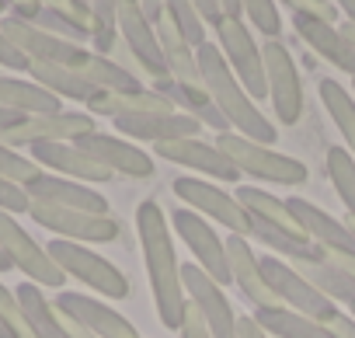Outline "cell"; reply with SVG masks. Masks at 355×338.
<instances>
[{"mask_svg": "<svg viewBox=\"0 0 355 338\" xmlns=\"http://www.w3.org/2000/svg\"><path fill=\"white\" fill-rule=\"evenodd\" d=\"M136 234L143 244V262H146L157 317L167 331H182L189 300H185V286H182V265L174 258L171 230H167V220H164L157 203L146 199L136 206Z\"/></svg>", "mask_w": 355, "mask_h": 338, "instance_id": "obj_1", "label": "cell"}, {"mask_svg": "<svg viewBox=\"0 0 355 338\" xmlns=\"http://www.w3.org/2000/svg\"><path fill=\"white\" fill-rule=\"evenodd\" d=\"M196 60H199V74H202V87L209 91V98L216 101V108L223 112V119L230 122V129H237L241 136L254 140V143H265L272 146L279 140L275 126L261 115V108L254 105V98L241 87V81L234 77V70L227 67L223 53L216 42H202L196 49Z\"/></svg>", "mask_w": 355, "mask_h": 338, "instance_id": "obj_2", "label": "cell"}, {"mask_svg": "<svg viewBox=\"0 0 355 338\" xmlns=\"http://www.w3.org/2000/svg\"><path fill=\"white\" fill-rule=\"evenodd\" d=\"M216 146L237 164V171L244 175H254L261 182H272V185H303L306 182V167L296 160V157H286V153H275L272 146L265 143H254L241 133H220L216 136Z\"/></svg>", "mask_w": 355, "mask_h": 338, "instance_id": "obj_3", "label": "cell"}, {"mask_svg": "<svg viewBox=\"0 0 355 338\" xmlns=\"http://www.w3.org/2000/svg\"><path fill=\"white\" fill-rule=\"evenodd\" d=\"M216 39H220V53L227 60V67L234 70V77L241 81V87L254 98V101H265L268 98V84H265V60H261V49L254 42V35L248 32L244 18H220L216 25Z\"/></svg>", "mask_w": 355, "mask_h": 338, "instance_id": "obj_4", "label": "cell"}, {"mask_svg": "<svg viewBox=\"0 0 355 338\" xmlns=\"http://www.w3.org/2000/svg\"><path fill=\"white\" fill-rule=\"evenodd\" d=\"M46 248H49L53 262H56L67 276L80 279L84 286L98 289L101 296H108V300H125V296H129V279H125L108 258H101L98 251H91V248H84V244H77V241H63V237L49 241Z\"/></svg>", "mask_w": 355, "mask_h": 338, "instance_id": "obj_5", "label": "cell"}, {"mask_svg": "<svg viewBox=\"0 0 355 338\" xmlns=\"http://www.w3.org/2000/svg\"><path fill=\"white\" fill-rule=\"evenodd\" d=\"M261 276H265L272 296H275L279 303H286L289 310L306 314V317H313V321H320V324H331V321H334L338 303L327 300L310 279H303V276H300L293 265H286L282 258L265 255V258H261Z\"/></svg>", "mask_w": 355, "mask_h": 338, "instance_id": "obj_6", "label": "cell"}, {"mask_svg": "<svg viewBox=\"0 0 355 338\" xmlns=\"http://www.w3.org/2000/svg\"><path fill=\"white\" fill-rule=\"evenodd\" d=\"M261 60H265V84H268L275 119L282 126H296L303 115V81H300V70L289 49L279 39H268L261 49Z\"/></svg>", "mask_w": 355, "mask_h": 338, "instance_id": "obj_7", "label": "cell"}, {"mask_svg": "<svg viewBox=\"0 0 355 338\" xmlns=\"http://www.w3.org/2000/svg\"><path fill=\"white\" fill-rule=\"evenodd\" d=\"M0 248L8 251L11 265L21 269L25 276H32L35 286H63L67 272L53 262L49 248H42L11 213H0Z\"/></svg>", "mask_w": 355, "mask_h": 338, "instance_id": "obj_8", "label": "cell"}, {"mask_svg": "<svg viewBox=\"0 0 355 338\" xmlns=\"http://www.w3.org/2000/svg\"><path fill=\"white\" fill-rule=\"evenodd\" d=\"M28 217L39 227L60 234L63 241H77V244H108L119 237V223L112 220V213H80L49 203H32Z\"/></svg>", "mask_w": 355, "mask_h": 338, "instance_id": "obj_9", "label": "cell"}, {"mask_svg": "<svg viewBox=\"0 0 355 338\" xmlns=\"http://www.w3.org/2000/svg\"><path fill=\"white\" fill-rule=\"evenodd\" d=\"M174 196L185 199L189 210H196L199 217L216 220V223H223L230 234H244V237H248V230H251V213L237 203V196L216 189L213 182H202V178H178V182H174Z\"/></svg>", "mask_w": 355, "mask_h": 338, "instance_id": "obj_10", "label": "cell"}, {"mask_svg": "<svg viewBox=\"0 0 355 338\" xmlns=\"http://www.w3.org/2000/svg\"><path fill=\"white\" fill-rule=\"evenodd\" d=\"M94 133V115L91 112H53V115H28L15 129L0 133L8 146H32V143H73L77 136Z\"/></svg>", "mask_w": 355, "mask_h": 338, "instance_id": "obj_11", "label": "cell"}, {"mask_svg": "<svg viewBox=\"0 0 355 338\" xmlns=\"http://www.w3.org/2000/svg\"><path fill=\"white\" fill-rule=\"evenodd\" d=\"M119 35H122L125 49L132 53V60L139 63V70H143L153 84H160V81L171 77V74H167L164 49H160V42H157V32H153V25L146 22L139 0H119Z\"/></svg>", "mask_w": 355, "mask_h": 338, "instance_id": "obj_12", "label": "cell"}, {"mask_svg": "<svg viewBox=\"0 0 355 338\" xmlns=\"http://www.w3.org/2000/svg\"><path fill=\"white\" fill-rule=\"evenodd\" d=\"M182 286L185 300L196 303L202 321L209 324L213 338H237V317L230 300L223 296V286L202 269V265H182Z\"/></svg>", "mask_w": 355, "mask_h": 338, "instance_id": "obj_13", "label": "cell"}, {"mask_svg": "<svg viewBox=\"0 0 355 338\" xmlns=\"http://www.w3.org/2000/svg\"><path fill=\"white\" fill-rule=\"evenodd\" d=\"M0 32H4L32 63H60V67H80L87 60V49L77 46V42H67L60 35H49L15 15H8L4 22H0Z\"/></svg>", "mask_w": 355, "mask_h": 338, "instance_id": "obj_14", "label": "cell"}, {"mask_svg": "<svg viewBox=\"0 0 355 338\" xmlns=\"http://www.w3.org/2000/svg\"><path fill=\"white\" fill-rule=\"evenodd\" d=\"M157 157L167 160V164H182L189 171H199L206 178H216V182H237L241 171L237 164L216 146V143H206L199 136H185V140H171V143H153Z\"/></svg>", "mask_w": 355, "mask_h": 338, "instance_id": "obj_15", "label": "cell"}, {"mask_svg": "<svg viewBox=\"0 0 355 338\" xmlns=\"http://www.w3.org/2000/svg\"><path fill=\"white\" fill-rule=\"evenodd\" d=\"M171 223H174L178 237L192 248L196 262H199L220 286L234 282V279H230V262H227V244L216 237V230L209 227L206 217H199L196 210H178V213L171 217Z\"/></svg>", "mask_w": 355, "mask_h": 338, "instance_id": "obj_16", "label": "cell"}, {"mask_svg": "<svg viewBox=\"0 0 355 338\" xmlns=\"http://www.w3.org/2000/svg\"><path fill=\"white\" fill-rule=\"evenodd\" d=\"M87 157H94L98 164H105L108 171L115 175H129V178H150L153 175V157L146 150H139L132 140L125 136H108V133H87L73 140Z\"/></svg>", "mask_w": 355, "mask_h": 338, "instance_id": "obj_17", "label": "cell"}, {"mask_svg": "<svg viewBox=\"0 0 355 338\" xmlns=\"http://www.w3.org/2000/svg\"><path fill=\"white\" fill-rule=\"evenodd\" d=\"M286 206H289L293 220L300 223V230L317 248H324L327 255H355V234L348 230L345 220H334L331 213H324L320 206H313V203H306L300 196L286 199Z\"/></svg>", "mask_w": 355, "mask_h": 338, "instance_id": "obj_18", "label": "cell"}, {"mask_svg": "<svg viewBox=\"0 0 355 338\" xmlns=\"http://www.w3.org/2000/svg\"><path fill=\"white\" fill-rule=\"evenodd\" d=\"M32 160L39 167H49L60 178H73L84 185H101L112 178V171L105 164H98L94 157H87L77 143H32Z\"/></svg>", "mask_w": 355, "mask_h": 338, "instance_id": "obj_19", "label": "cell"}, {"mask_svg": "<svg viewBox=\"0 0 355 338\" xmlns=\"http://www.w3.org/2000/svg\"><path fill=\"white\" fill-rule=\"evenodd\" d=\"M112 122L119 136H132L143 143H171V140L199 136L202 129V122H196L185 112H136V115H119Z\"/></svg>", "mask_w": 355, "mask_h": 338, "instance_id": "obj_20", "label": "cell"}, {"mask_svg": "<svg viewBox=\"0 0 355 338\" xmlns=\"http://www.w3.org/2000/svg\"><path fill=\"white\" fill-rule=\"evenodd\" d=\"M293 28L317 56H324L331 67L345 70L355 81V46L341 35V28L334 22L317 18V15H293Z\"/></svg>", "mask_w": 355, "mask_h": 338, "instance_id": "obj_21", "label": "cell"}, {"mask_svg": "<svg viewBox=\"0 0 355 338\" xmlns=\"http://www.w3.org/2000/svg\"><path fill=\"white\" fill-rule=\"evenodd\" d=\"M56 310L80 321L98 338H139L136 324L129 317H122L119 310H112L108 303H101V300H91V296H80V293H60Z\"/></svg>", "mask_w": 355, "mask_h": 338, "instance_id": "obj_22", "label": "cell"}, {"mask_svg": "<svg viewBox=\"0 0 355 338\" xmlns=\"http://www.w3.org/2000/svg\"><path fill=\"white\" fill-rule=\"evenodd\" d=\"M25 192L32 196V203H49V206H63V210H80V213H108V203L101 192H94L84 182L73 178H60V175H39L35 182L25 185Z\"/></svg>", "mask_w": 355, "mask_h": 338, "instance_id": "obj_23", "label": "cell"}, {"mask_svg": "<svg viewBox=\"0 0 355 338\" xmlns=\"http://www.w3.org/2000/svg\"><path fill=\"white\" fill-rule=\"evenodd\" d=\"M227 262H230V279L237 282V289L254 303V307H275L279 300L272 296L265 276H261V258L251 251L244 234H230L227 241Z\"/></svg>", "mask_w": 355, "mask_h": 338, "instance_id": "obj_24", "label": "cell"}, {"mask_svg": "<svg viewBox=\"0 0 355 338\" xmlns=\"http://www.w3.org/2000/svg\"><path fill=\"white\" fill-rule=\"evenodd\" d=\"M11 15L21 18V22H28V25H35V28H42V32H49V35H60V39H67V42H77V46L91 39V25H84V22L67 8V0H63V4L18 0V4L11 8Z\"/></svg>", "mask_w": 355, "mask_h": 338, "instance_id": "obj_25", "label": "cell"}, {"mask_svg": "<svg viewBox=\"0 0 355 338\" xmlns=\"http://www.w3.org/2000/svg\"><path fill=\"white\" fill-rule=\"evenodd\" d=\"M153 91L167 94L178 112L192 115L196 122H202V126H209V129H216V133H230V122L223 119V112L216 108V101L209 98V91H206L202 84H182V81H171V77H167V81L153 84Z\"/></svg>", "mask_w": 355, "mask_h": 338, "instance_id": "obj_26", "label": "cell"}, {"mask_svg": "<svg viewBox=\"0 0 355 338\" xmlns=\"http://www.w3.org/2000/svg\"><path fill=\"white\" fill-rule=\"evenodd\" d=\"M0 105L15 108L21 115H53V112H63V98H56L42 84L21 81V77H0Z\"/></svg>", "mask_w": 355, "mask_h": 338, "instance_id": "obj_27", "label": "cell"}, {"mask_svg": "<svg viewBox=\"0 0 355 338\" xmlns=\"http://www.w3.org/2000/svg\"><path fill=\"white\" fill-rule=\"evenodd\" d=\"M157 32V42L164 49V60H167V74L171 81H182V84H202V74H199V60H196V49L182 39V32H178L171 25V18L164 15L160 25H153Z\"/></svg>", "mask_w": 355, "mask_h": 338, "instance_id": "obj_28", "label": "cell"}, {"mask_svg": "<svg viewBox=\"0 0 355 338\" xmlns=\"http://www.w3.org/2000/svg\"><path fill=\"white\" fill-rule=\"evenodd\" d=\"M254 321L265 331L279 335V338H334V331L327 324H320V321H313L306 314H296V310H289L282 303H275V307H254Z\"/></svg>", "mask_w": 355, "mask_h": 338, "instance_id": "obj_29", "label": "cell"}, {"mask_svg": "<svg viewBox=\"0 0 355 338\" xmlns=\"http://www.w3.org/2000/svg\"><path fill=\"white\" fill-rule=\"evenodd\" d=\"M32 81L42 84L46 91H53L56 98H70V101H91L98 94V87L77 70V67H60V63H32L28 67Z\"/></svg>", "mask_w": 355, "mask_h": 338, "instance_id": "obj_30", "label": "cell"}, {"mask_svg": "<svg viewBox=\"0 0 355 338\" xmlns=\"http://www.w3.org/2000/svg\"><path fill=\"white\" fill-rule=\"evenodd\" d=\"M293 269L303 279H310L327 300H334V303H355V276H348L331 255H324L320 262H296Z\"/></svg>", "mask_w": 355, "mask_h": 338, "instance_id": "obj_31", "label": "cell"}, {"mask_svg": "<svg viewBox=\"0 0 355 338\" xmlns=\"http://www.w3.org/2000/svg\"><path fill=\"white\" fill-rule=\"evenodd\" d=\"M15 296H18V303H21V310H25L35 338H70V331L63 324V314L56 310V303H49L42 296V289L35 282H21L15 289Z\"/></svg>", "mask_w": 355, "mask_h": 338, "instance_id": "obj_32", "label": "cell"}, {"mask_svg": "<svg viewBox=\"0 0 355 338\" xmlns=\"http://www.w3.org/2000/svg\"><path fill=\"white\" fill-rule=\"evenodd\" d=\"M98 91H119V94H125V91H143V81L132 74V70H125L119 60H112V56H98V53H87V60L77 67Z\"/></svg>", "mask_w": 355, "mask_h": 338, "instance_id": "obj_33", "label": "cell"}, {"mask_svg": "<svg viewBox=\"0 0 355 338\" xmlns=\"http://www.w3.org/2000/svg\"><path fill=\"white\" fill-rule=\"evenodd\" d=\"M234 196H237V203H241L251 217L268 220V223H279V227H286V230H300V223L293 220L286 199H275L272 192H261V189H254V185H241Z\"/></svg>", "mask_w": 355, "mask_h": 338, "instance_id": "obj_34", "label": "cell"}, {"mask_svg": "<svg viewBox=\"0 0 355 338\" xmlns=\"http://www.w3.org/2000/svg\"><path fill=\"white\" fill-rule=\"evenodd\" d=\"M320 101H324L327 115L334 119L341 140L355 150V98L338 81H320Z\"/></svg>", "mask_w": 355, "mask_h": 338, "instance_id": "obj_35", "label": "cell"}, {"mask_svg": "<svg viewBox=\"0 0 355 338\" xmlns=\"http://www.w3.org/2000/svg\"><path fill=\"white\" fill-rule=\"evenodd\" d=\"M91 42L98 56H112L119 46V0H91Z\"/></svg>", "mask_w": 355, "mask_h": 338, "instance_id": "obj_36", "label": "cell"}, {"mask_svg": "<svg viewBox=\"0 0 355 338\" xmlns=\"http://www.w3.org/2000/svg\"><path fill=\"white\" fill-rule=\"evenodd\" d=\"M324 164H327V178H331L334 192L348 206V217H355V157L345 146H331Z\"/></svg>", "mask_w": 355, "mask_h": 338, "instance_id": "obj_37", "label": "cell"}, {"mask_svg": "<svg viewBox=\"0 0 355 338\" xmlns=\"http://www.w3.org/2000/svg\"><path fill=\"white\" fill-rule=\"evenodd\" d=\"M164 11H167L171 25L182 32V39H185L192 49H199V46L206 42V22L199 18V11H196L192 0H164Z\"/></svg>", "mask_w": 355, "mask_h": 338, "instance_id": "obj_38", "label": "cell"}, {"mask_svg": "<svg viewBox=\"0 0 355 338\" xmlns=\"http://www.w3.org/2000/svg\"><path fill=\"white\" fill-rule=\"evenodd\" d=\"M39 175H42V167L32 157H21L15 146H8L4 140H0V178H8L15 185H28Z\"/></svg>", "mask_w": 355, "mask_h": 338, "instance_id": "obj_39", "label": "cell"}, {"mask_svg": "<svg viewBox=\"0 0 355 338\" xmlns=\"http://www.w3.org/2000/svg\"><path fill=\"white\" fill-rule=\"evenodd\" d=\"M241 4H244V15L251 18V25H254L261 35L275 39V35L282 32V18H279L275 0H241Z\"/></svg>", "mask_w": 355, "mask_h": 338, "instance_id": "obj_40", "label": "cell"}, {"mask_svg": "<svg viewBox=\"0 0 355 338\" xmlns=\"http://www.w3.org/2000/svg\"><path fill=\"white\" fill-rule=\"evenodd\" d=\"M0 321L15 331V338H35V331H32V324H28V317H25L15 289H8L4 282H0Z\"/></svg>", "mask_w": 355, "mask_h": 338, "instance_id": "obj_41", "label": "cell"}, {"mask_svg": "<svg viewBox=\"0 0 355 338\" xmlns=\"http://www.w3.org/2000/svg\"><path fill=\"white\" fill-rule=\"evenodd\" d=\"M32 210V196L25 192V185H15L8 178H0V213H11V217H21Z\"/></svg>", "mask_w": 355, "mask_h": 338, "instance_id": "obj_42", "label": "cell"}, {"mask_svg": "<svg viewBox=\"0 0 355 338\" xmlns=\"http://www.w3.org/2000/svg\"><path fill=\"white\" fill-rule=\"evenodd\" d=\"M0 67H8V70H28V67H32V60H28L4 32H0Z\"/></svg>", "mask_w": 355, "mask_h": 338, "instance_id": "obj_43", "label": "cell"}, {"mask_svg": "<svg viewBox=\"0 0 355 338\" xmlns=\"http://www.w3.org/2000/svg\"><path fill=\"white\" fill-rule=\"evenodd\" d=\"M279 4L289 8L293 15H317V18L334 22V8L331 4H320V0H279Z\"/></svg>", "mask_w": 355, "mask_h": 338, "instance_id": "obj_44", "label": "cell"}, {"mask_svg": "<svg viewBox=\"0 0 355 338\" xmlns=\"http://www.w3.org/2000/svg\"><path fill=\"white\" fill-rule=\"evenodd\" d=\"M182 338H213L209 324L202 321V314L196 310V303L185 307V321H182Z\"/></svg>", "mask_w": 355, "mask_h": 338, "instance_id": "obj_45", "label": "cell"}, {"mask_svg": "<svg viewBox=\"0 0 355 338\" xmlns=\"http://www.w3.org/2000/svg\"><path fill=\"white\" fill-rule=\"evenodd\" d=\"M237 338H268V331L254 321V314L237 317Z\"/></svg>", "mask_w": 355, "mask_h": 338, "instance_id": "obj_46", "label": "cell"}, {"mask_svg": "<svg viewBox=\"0 0 355 338\" xmlns=\"http://www.w3.org/2000/svg\"><path fill=\"white\" fill-rule=\"evenodd\" d=\"M327 328L334 331V338H355V317H352V314H341V310H338Z\"/></svg>", "mask_w": 355, "mask_h": 338, "instance_id": "obj_47", "label": "cell"}, {"mask_svg": "<svg viewBox=\"0 0 355 338\" xmlns=\"http://www.w3.org/2000/svg\"><path fill=\"white\" fill-rule=\"evenodd\" d=\"M192 4H196V11H199V18H202L206 25H216V22L223 18V11H220L216 0H192Z\"/></svg>", "mask_w": 355, "mask_h": 338, "instance_id": "obj_48", "label": "cell"}, {"mask_svg": "<svg viewBox=\"0 0 355 338\" xmlns=\"http://www.w3.org/2000/svg\"><path fill=\"white\" fill-rule=\"evenodd\" d=\"M21 119H28V115H21V112H15V108H4V105H0V133L15 129Z\"/></svg>", "mask_w": 355, "mask_h": 338, "instance_id": "obj_49", "label": "cell"}, {"mask_svg": "<svg viewBox=\"0 0 355 338\" xmlns=\"http://www.w3.org/2000/svg\"><path fill=\"white\" fill-rule=\"evenodd\" d=\"M67 8H70L84 25H91V0H67Z\"/></svg>", "mask_w": 355, "mask_h": 338, "instance_id": "obj_50", "label": "cell"}, {"mask_svg": "<svg viewBox=\"0 0 355 338\" xmlns=\"http://www.w3.org/2000/svg\"><path fill=\"white\" fill-rule=\"evenodd\" d=\"M216 4H220V11L227 18H244V4H241V0H216Z\"/></svg>", "mask_w": 355, "mask_h": 338, "instance_id": "obj_51", "label": "cell"}, {"mask_svg": "<svg viewBox=\"0 0 355 338\" xmlns=\"http://www.w3.org/2000/svg\"><path fill=\"white\" fill-rule=\"evenodd\" d=\"M331 258H334V262H338L348 276H355V255H331Z\"/></svg>", "mask_w": 355, "mask_h": 338, "instance_id": "obj_52", "label": "cell"}, {"mask_svg": "<svg viewBox=\"0 0 355 338\" xmlns=\"http://www.w3.org/2000/svg\"><path fill=\"white\" fill-rule=\"evenodd\" d=\"M334 4H338V8H341V11L348 15V22L355 25V0H334Z\"/></svg>", "mask_w": 355, "mask_h": 338, "instance_id": "obj_53", "label": "cell"}, {"mask_svg": "<svg viewBox=\"0 0 355 338\" xmlns=\"http://www.w3.org/2000/svg\"><path fill=\"white\" fill-rule=\"evenodd\" d=\"M341 35H345V39L355 46V25H352V22H348V25H341Z\"/></svg>", "mask_w": 355, "mask_h": 338, "instance_id": "obj_54", "label": "cell"}, {"mask_svg": "<svg viewBox=\"0 0 355 338\" xmlns=\"http://www.w3.org/2000/svg\"><path fill=\"white\" fill-rule=\"evenodd\" d=\"M8 269H15V265H11V258H8V251H4V248H0V272H8Z\"/></svg>", "mask_w": 355, "mask_h": 338, "instance_id": "obj_55", "label": "cell"}, {"mask_svg": "<svg viewBox=\"0 0 355 338\" xmlns=\"http://www.w3.org/2000/svg\"><path fill=\"white\" fill-rule=\"evenodd\" d=\"M0 338H15V331H11V328H8L4 321H0Z\"/></svg>", "mask_w": 355, "mask_h": 338, "instance_id": "obj_56", "label": "cell"}, {"mask_svg": "<svg viewBox=\"0 0 355 338\" xmlns=\"http://www.w3.org/2000/svg\"><path fill=\"white\" fill-rule=\"evenodd\" d=\"M8 8H11V0H0V15H4Z\"/></svg>", "mask_w": 355, "mask_h": 338, "instance_id": "obj_57", "label": "cell"}, {"mask_svg": "<svg viewBox=\"0 0 355 338\" xmlns=\"http://www.w3.org/2000/svg\"><path fill=\"white\" fill-rule=\"evenodd\" d=\"M345 223H348V230H352V234H355V217H348V220H345Z\"/></svg>", "mask_w": 355, "mask_h": 338, "instance_id": "obj_58", "label": "cell"}, {"mask_svg": "<svg viewBox=\"0 0 355 338\" xmlns=\"http://www.w3.org/2000/svg\"><path fill=\"white\" fill-rule=\"evenodd\" d=\"M39 4H60V0H39Z\"/></svg>", "mask_w": 355, "mask_h": 338, "instance_id": "obj_59", "label": "cell"}, {"mask_svg": "<svg viewBox=\"0 0 355 338\" xmlns=\"http://www.w3.org/2000/svg\"><path fill=\"white\" fill-rule=\"evenodd\" d=\"M352 317H355V303H352Z\"/></svg>", "mask_w": 355, "mask_h": 338, "instance_id": "obj_60", "label": "cell"}, {"mask_svg": "<svg viewBox=\"0 0 355 338\" xmlns=\"http://www.w3.org/2000/svg\"><path fill=\"white\" fill-rule=\"evenodd\" d=\"M320 4H331V0H320Z\"/></svg>", "mask_w": 355, "mask_h": 338, "instance_id": "obj_61", "label": "cell"}, {"mask_svg": "<svg viewBox=\"0 0 355 338\" xmlns=\"http://www.w3.org/2000/svg\"><path fill=\"white\" fill-rule=\"evenodd\" d=\"M15 4H18V0H11V8H15Z\"/></svg>", "mask_w": 355, "mask_h": 338, "instance_id": "obj_62", "label": "cell"}]
</instances>
